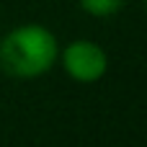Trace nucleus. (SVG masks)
<instances>
[{
	"mask_svg": "<svg viewBox=\"0 0 147 147\" xmlns=\"http://www.w3.org/2000/svg\"><path fill=\"white\" fill-rule=\"evenodd\" d=\"M57 39L39 23H23L0 39V70L13 78H39L57 59Z\"/></svg>",
	"mask_w": 147,
	"mask_h": 147,
	"instance_id": "f257e3e1",
	"label": "nucleus"
},
{
	"mask_svg": "<svg viewBox=\"0 0 147 147\" xmlns=\"http://www.w3.org/2000/svg\"><path fill=\"white\" fill-rule=\"evenodd\" d=\"M62 67L78 83H96L106 75L109 57L96 41L78 39V41L67 44V49L62 52Z\"/></svg>",
	"mask_w": 147,
	"mask_h": 147,
	"instance_id": "f03ea898",
	"label": "nucleus"
},
{
	"mask_svg": "<svg viewBox=\"0 0 147 147\" xmlns=\"http://www.w3.org/2000/svg\"><path fill=\"white\" fill-rule=\"evenodd\" d=\"M127 0H80V8L96 18H106V16H114L124 8Z\"/></svg>",
	"mask_w": 147,
	"mask_h": 147,
	"instance_id": "7ed1b4c3",
	"label": "nucleus"
},
{
	"mask_svg": "<svg viewBox=\"0 0 147 147\" xmlns=\"http://www.w3.org/2000/svg\"><path fill=\"white\" fill-rule=\"evenodd\" d=\"M145 5H147V0H145Z\"/></svg>",
	"mask_w": 147,
	"mask_h": 147,
	"instance_id": "20e7f679",
	"label": "nucleus"
}]
</instances>
